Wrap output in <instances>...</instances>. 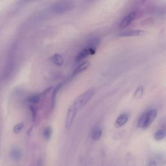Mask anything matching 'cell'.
Wrapping results in <instances>:
<instances>
[{"instance_id":"cell-2","label":"cell","mask_w":166,"mask_h":166,"mask_svg":"<svg viewBox=\"0 0 166 166\" xmlns=\"http://www.w3.org/2000/svg\"><path fill=\"white\" fill-rule=\"evenodd\" d=\"M95 94V88H92L88 90L84 94L79 95L75 101H74L73 105L77 108V110H81L84 107L85 105L92 99Z\"/></svg>"},{"instance_id":"cell-10","label":"cell","mask_w":166,"mask_h":166,"mask_svg":"<svg viewBox=\"0 0 166 166\" xmlns=\"http://www.w3.org/2000/svg\"><path fill=\"white\" fill-rule=\"evenodd\" d=\"M62 85V83H59V84L55 88V89L53 90V91L52 95H51V104L52 110H53L55 108V107L57 94L58 93L60 89L61 88Z\"/></svg>"},{"instance_id":"cell-18","label":"cell","mask_w":166,"mask_h":166,"mask_svg":"<svg viewBox=\"0 0 166 166\" xmlns=\"http://www.w3.org/2000/svg\"><path fill=\"white\" fill-rule=\"evenodd\" d=\"M143 94V88L142 86H139L136 90L135 92L134 93L133 97L135 99H140Z\"/></svg>"},{"instance_id":"cell-21","label":"cell","mask_w":166,"mask_h":166,"mask_svg":"<svg viewBox=\"0 0 166 166\" xmlns=\"http://www.w3.org/2000/svg\"><path fill=\"white\" fill-rule=\"evenodd\" d=\"M29 109L31 110V114H32V118H33V121L35 122L36 118V115H37V110L35 108V106L33 105H30L29 106Z\"/></svg>"},{"instance_id":"cell-22","label":"cell","mask_w":166,"mask_h":166,"mask_svg":"<svg viewBox=\"0 0 166 166\" xmlns=\"http://www.w3.org/2000/svg\"><path fill=\"white\" fill-rule=\"evenodd\" d=\"M36 1H39V0H21L22 3H30V2H33Z\"/></svg>"},{"instance_id":"cell-3","label":"cell","mask_w":166,"mask_h":166,"mask_svg":"<svg viewBox=\"0 0 166 166\" xmlns=\"http://www.w3.org/2000/svg\"><path fill=\"white\" fill-rule=\"evenodd\" d=\"M77 112V108H75L73 105H71V106L69 108L68 110H67L65 120V126L67 129H70V127H71L73 123L74 119L75 116H76Z\"/></svg>"},{"instance_id":"cell-14","label":"cell","mask_w":166,"mask_h":166,"mask_svg":"<svg viewBox=\"0 0 166 166\" xmlns=\"http://www.w3.org/2000/svg\"><path fill=\"white\" fill-rule=\"evenodd\" d=\"M42 97V94H33L31 96H29L27 99V101L33 104H37L39 103Z\"/></svg>"},{"instance_id":"cell-15","label":"cell","mask_w":166,"mask_h":166,"mask_svg":"<svg viewBox=\"0 0 166 166\" xmlns=\"http://www.w3.org/2000/svg\"><path fill=\"white\" fill-rule=\"evenodd\" d=\"M165 135H166L165 131L163 129H159V130H158L157 131H156V132L154 135V138L156 140L160 141V140H163L165 137Z\"/></svg>"},{"instance_id":"cell-7","label":"cell","mask_w":166,"mask_h":166,"mask_svg":"<svg viewBox=\"0 0 166 166\" xmlns=\"http://www.w3.org/2000/svg\"><path fill=\"white\" fill-rule=\"evenodd\" d=\"M93 54H94V53H93L90 49L86 48L83 49L82 51H81L76 56V57H75V61H76L77 62H79L82 61L83 59L86 58L88 55H93Z\"/></svg>"},{"instance_id":"cell-23","label":"cell","mask_w":166,"mask_h":166,"mask_svg":"<svg viewBox=\"0 0 166 166\" xmlns=\"http://www.w3.org/2000/svg\"><path fill=\"white\" fill-rule=\"evenodd\" d=\"M149 166H157V164H156V161L153 160V161H151L149 163Z\"/></svg>"},{"instance_id":"cell-17","label":"cell","mask_w":166,"mask_h":166,"mask_svg":"<svg viewBox=\"0 0 166 166\" xmlns=\"http://www.w3.org/2000/svg\"><path fill=\"white\" fill-rule=\"evenodd\" d=\"M52 132H53V130L50 127H47L45 128V129L44 130V132H43V135H44V138L46 140H50L51 135H52Z\"/></svg>"},{"instance_id":"cell-9","label":"cell","mask_w":166,"mask_h":166,"mask_svg":"<svg viewBox=\"0 0 166 166\" xmlns=\"http://www.w3.org/2000/svg\"><path fill=\"white\" fill-rule=\"evenodd\" d=\"M129 120V116L127 114H121L116 120L115 126L116 128H120L124 126Z\"/></svg>"},{"instance_id":"cell-19","label":"cell","mask_w":166,"mask_h":166,"mask_svg":"<svg viewBox=\"0 0 166 166\" xmlns=\"http://www.w3.org/2000/svg\"><path fill=\"white\" fill-rule=\"evenodd\" d=\"M145 122V113L144 112L141 114V116H140V118L138 120V127L140 128H141V129H144Z\"/></svg>"},{"instance_id":"cell-5","label":"cell","mask_w":166,"mask_h":166,"mask_svg":"<svg viewBox=\"0 0 166 166\" xmlns=\"http://www.w3.org/2000/svg\"><path fill=\"white\" fill-rule=\"evenodd\" d=\"M145 113V122L144 129H147L150 125L152 124L153 121L156 119L157 116V111L155 109H152Z\"/></svg>"},{"instance_id":"cell-4","label":"cell","mask_w":166,"mask_h":166,"mask_svg":"<svg viewBox=\"0 0 166 166\" xmlns=\"http://www.w3.org/2000/svg\"><path fill=\"white\" fill-rule=\"evenodd\" d=\"M146 31L141 29H131L123 31L119 34V36L129 37V36H143L146 34Z\"/></svg>"},{"instance_id":"cell-12","label":"cell","mask_w":166,"mask_h":166,"mask_svg":"<svg viewBox=\"0 0 166 166\" xmlns=\"http://www.w3.org/2000/svg\"><path fill=\"white\" fill-rule=\"evenodd\" d=\"M99 44H100L99 39H98V38H94V39H92L88 42L87 48L90 49L95 53V51L97 48V47L99 46Z\"/></svg>"},{"instance_id":"cell-1","label":"cell","mask_w":166,"mask_h":166,"mask_svg":"<svg viewBox=\"0 0 166 166\" xmlns=\"http://www.w3.org/2000/svg\"><path fill=\"white\" fill-rule=\"evenodd\" d=\"M74 0H60L49 8V12L53 14H62L74 9Z\"/></svg>"},{"instance_id":"cell-6","label":"cell","mask_w":166,"mask_h":166,"mask_svg":"<svg viewBox=\"0 0 166 166\" xmlns=\"http://www.w3.org/2000/svg\"><path fill=\"white\" fill-rule=\"evenodd\" d=\"M136 14L134 12H131L129 14H128L126 17H125L122 20V22H121L120 28L124 29V28L129 26L134 20V19L136 18Z\"/></svg>"},{"instance_id":"cell-11","label":"cell","mask_w":166,"mask_h":166,"mask_svg":"<svg viewBox=\"0 0 166 166\" xmlns=\"http://www.w3.org/2000/svg\"><path fill=\"white\" fill-rule=\"evenodd\" d=\"M22 156L21 152L18 148H13L10 151V157L14 161H18L21 159Z\"/></svg>"},{"instance_id":"cell-24","label":"cell","mask_w":166,"mask_h":166,"mask_svg":"<svg viewBox=\"0 0 166 166\" xmlns=\"http://www.w3.org/2000/svg\"><path fill=\"white\" fill-rule=\"evenodd\" d=\"M38 166H42V162L40 160L39 161V164H38Z\"/></svg>"},{"instance_id":"cell-13","label":"cell","mask_w":166,"mask_h":166,"mask_svg":"<svg viewBox=\"0 0 166 166\" xmlns=\"http://www.w3.org/2000/svg\"><path fill=\"white\" fill-rule=\"evenodd\" d=\"M50 60L52 63L56 66H62L64 64V58L59 54H55L50 58Z\"/></svg>"},{"instance_id":"cell-8","label":"cell","mask_w":166,"mask_h":166,"mask_svg":"<svg viewBox=\"0 0 166 166\" xmlns=\"http://www.w3.org/2000/svg\"><path fill=\"white\" fill-rule=\"evenodd\" d=\"M90 65V63L88 61H86V62H82V64H81L80 65H79L75 69V70L73 71V74H72V76H76V75L80 74L81 73L85 71L86 70H87L89 66Z\"/></svg>"},{"instance_id":"cell-20","label":"cell","mask_w":166,"mask_h":166,"mask_svg":"<svg viewBox=\"0 0 166 166\" xmlns=\"http://www.w3.org/2000/svg\"><path fill=\"white\" fill-rule=\"evenodd\" d=\"M24 128V124L22 123H18L17 125H16L14 126V129H13V131L15 134H18L21 132V131L22 130V129Z\"/></svg>"},{"instance_id":"cell-16","label":"cell","mask_w":166,"mask_h":166,"mask_svg":"<svg viewBox=\"0 0 166 166\" xmlns=\"http://www.w3.org/2000/svg\"><path fill=\"white\" fill-rule=\"evenodd\" d=\"M102 136V130L99 128L95 129L92 133V139L94 141H98L101 139Z\"/></svg>"}]
</instances>
